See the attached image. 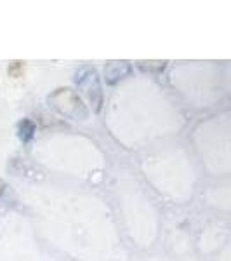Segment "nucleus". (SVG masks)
Returning <instances> with one entry per match:
<instances>
[{
	"mask_svg": "<svg viewBox=\"0 0 231 261\" xmlns=\"http://www.w3.org/2000/svg\"><path fill=\"white\" fill-rule=\"evenodd\" d=\"M132 71L131 63L127 61H111L104 66V77H106L108 86H115L120 81H124L125 77H129Z\"/></svg>",
	"mask_w": 231,
	"mask_h": 261,
	"instance_id": "3",
	"label": "nucleus"
},
{
	"mask_svg": "<svg viewBox=\"0 0 231 261\" xmlns=\"http://www.w3.org/2000/svg\"><path fill=\"white\" fill-rule=\"evenodd\" d=\"M78 86V91L82 92L83 96L89 101L91 108L94 113L101 112V107H103V87H101V81L98 71L91 66H85L77 73V79H75Z\"/></svg>",
	"mask_w": 231,
	"mask_h": 261,
	"instance_id": "2",
	"label": "nucleus"
},
{
	"mask_svg": "<svg viewBox=\"0 0 231 261\" xmlns=\"http://www.w3.org/2000/svg\"><path fill=\"white\" fill-rule=\"evenodd\" d=\"M6 188H7L6 181H4V179H0V195H2V193L6 192Z\"/></svg>",
	"mask_w": 231,
	"mask_h": 261,
	"instance_id": "7",
	"label": "nucleus"
},
{
	"mask_svg": "<svg viewBox=\"0 0 231 261\" xmlns=\"http://www.w3.org/2000/svg\"><path fill=\"white\" fill-rule=\"evenodd\" d=\"M7 73H9L11 77H14V79L23 77V73H24V63L23 61H12L11 65H9V68H7Z\"/></svg>",
	"mask_w": 231,
	"mask_h": 261,
	"instance_id": "6",
	"label": "nucleus"
},
{
	"mask_svg": "<svg viewBox=\"0 0 231 261\" xmlns=\"http://www.w3.org/2000/svg\"><path fill=\"white\" fill-rule=\"evenodd\" d=\"M35 133H37V125H35V122H33V120L23 119L18 124V136H19V140L24 143V145L33 140Z\"/></svg>",
	"mask_w": 231,
	"mask_h": 261,
	"instance_id": "4",
	"label": "nucleus"
},
{
	"mask_svg": "<svg viewBox=\"0 0 231 261\" xmlns=\"http://www.w3.org/2000/svg\"><path fill=\"white\" fill-rule=\"evenodd\" d=\"M137 66L142 71H157V73H160V71L165 70L167 61H139Z\"/></svg>",
	"mask_w": 231,
	"mask_h": 261,
	"instance_id": "5",
	"label": "nucleus"
},
{
	"mask_svg": "<svg viewBox=\"0 0 231 261\" xmlns=\"http://www.w3.org/2000/svg\"><path fill=\"white\" fill-rule=\"evenodd\" d=\"M49 105L71 120H87L89 108L83 105L80 96L70 87H60L47 98Z\"/></svg>",
	"mask_w": 231,
	"mask_h": 261,
	"instance_id": "1",
	"label": "nucleus"
}]
</instances>
